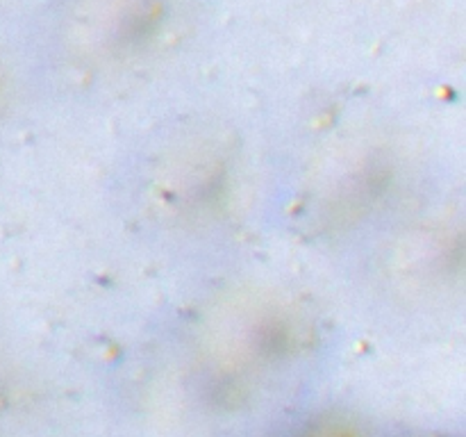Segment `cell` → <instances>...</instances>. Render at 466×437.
<instances>
[{
    "label": "cell",
    "mask_w": 466,
    "mask_h": 437,
    "mask_svg": "<svg viewBox=\"0 0 466 437\" xmlns=\"http://www.w3.org/2000/svg\"><path fill=\"white\" fill-rule=\"evenodd\" d=\"M309 437H360V435L346 431V428H323V431L314 432V435H309Z\"/></svg>",
    "instance_id": "1"
}]
</instances>
